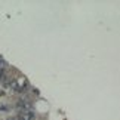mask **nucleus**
<instances>
[{
	"label": "nucleus",
	"mask_w": 120,
	"mask_h": 120,
	"mask_svg": "<svg viewBox=\"0 0 120 120\" xmlns=\"http://www.w3.org/2000/svg\"><path fill=\"white\" fill-rule=\"evenodd\" d=\"M2 64H3V58L0 56V67H2Z\"/></svg>",
	"instance_id": "obj_1"
}]
</instances>
